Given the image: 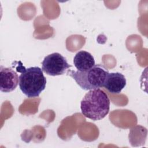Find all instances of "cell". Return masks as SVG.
Instances as JSON below:
<instances>
[{"label": "cell", "instance_id": "6da1fadb", "mask_svg": "<svg viewBox=\"0 0 148 148\" xmlns=\"http://www.w3.org/2000/svg\"><path fill=\"white\" fill-rule=\"evenodd\" d=\"M82 114L94 121L103 119L110 109V100L108 95L100 88L90 90L80 102Z\"/></svg>", "mask_w": 148, "mask_h": 148}, {"label": "cell", "instance_id": "7a4b0ae2", "mask_svg": "<svg viewBox=\"0 0 148 148\" xmlns=\"http://www.w3.org/2000/svg\"><path fill=\"white\" fill-rule=\"evenodd\" d=\"M17 70L21 72L18 82L21 91L28 98L39 97L45 89L47 82L42 69L38 66L25 68L20 65Z\"/></svg>", "mask_w": 148, "mask_h": 148}, {"label": "cell", "instance_id": "3957f363", "mask_svg": "<svg viewBox=\"0 0 148 148\" xmlns=\"http://www.w3.org/2000/svg\"><path fill=\"white\" fill-rule=\"evenodd\" d=\"M108 71L102 65L97 64L84 71L68 70L67 73L83 90H91L103 87Z\"/></svg>", "mask_w": 148, "mask_h": 148}, {"label": "cell", "instance_id": "277c9868", "mask_svg": "<svg viewBox=\"0 0 148 148\" xmlns=\"http://www.w3.org/2000/svg\"><path fill=\"white\" fill-rule=\"evenodd\" d=\"M71 66L66 58L59 53H53L46 56L42 62L43 72L53 76L64 75Z\"/></svg>", "mask_w": 148, "mask_h": 148}, {"label": "cell", "instance_id": "5b68a950", "mask_svg": "<svg viewBox=\"0 0 148 148\" xmlns=\"http://www.w3.org/2000/svg\"><path fill=\"white\" fill-rule=\"evenodd\" d=\"M19 82V77L11 68L1 66L0 90L3 92H10L16 89Z\"/></svg>", "mask_w": 148, "mask_h": 148}, {"label": "cell", "instance_id": "8992f818", "mask_svg": "<svg viewBox=\"0 0 148 148\" xmlns=\"http://www.w3.org/2000/svg\"><path fill=\"white\" fill-rule=\"evenodd\" d=\"M127 81L124 75L120 72L108 73L103 87L112 94H119L126 86Z\"/></svg>", "mask_w": 148, "mask_h": 148}, {"label": "cell", "instance_id": "52a82bcc", "mask_svg": "<svg viewBox=\"0 0 148 148\" xmlns=\"http://www.w3.org/2000/svg\"><path fill=\"white\" fill-rule=\"evenodd\" d=\"M73 64L79 71L88 70L95 65L94 57L91 53L84 50H80L75 54Z\"/></svg>", "mask_w": 148, "mask_h": 148}]
</instances>
